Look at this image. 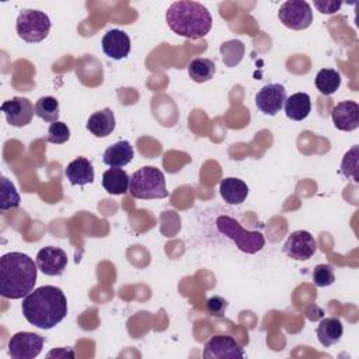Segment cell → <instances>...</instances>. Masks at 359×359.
Segmentation results:
<instances>
[{
    "mask_svg": "<svg viewBox=\"0 0 359 359\" xmlns=\"http://www.w3.org/2000/svg\"><path fill=\"white\" fill-rule=\"evenodd\" d=\"M24 318L36 328L50 330L67 314V300L63 292L50 285L34 289L22 299Z\"/></svg>",
    "mask_w": 359,
    "mask_h": 359,
    "instance_id": "1",
    "label": "cell"
},
{
    "mask_svg": "<svg viewBox=\"0 0 359 359\" xmlns=\"http://www.w3.org/2000/svg\"><path fill=\"white\" fill-rule=\"evenodd\" d=\"M38 265L24 252H7L0 258V294L6 299H24L34 290Z\"/></svg>",
    "mask_w": 359,
    "mask_h": 359,
    "instance_id": "2",
    "label": "cell"
},
{
    "mask_svg": "<svg viewBox=\"0 0 359 359\" xmlns=\"http://www.w3.org/2000/svg\"><path fill=\"white\" fill-rule=\"evenodd\" d=\"M165 21L172 32L188 39L206 36L213 22L209 10L202 3L191 0L174 1L165 11Z\"/></svg>",
    "mask_w": 359,
    "mask_h": 359,
    "instance_id": "3",
    "label": "cell"
},
{
    "mask_svg": "<svg viewBox=\"0 0 359 359\" xmlns=\"http://www.w3.org/2000/svg\"><path fill=\"white\" fill-rule=\"evenodd\" d=\"M129 192L136 199H163L168 196L161 170L146 165L135 171L129 181Z\"/></svg>",
    "mask_w": 359,
    "mask_h": 359,
    "instance_id": "4",
    "label": "cell"
},
{
    "mask_svg": "<svg viewBox=\"0 0 359 359\" xmlns=\"http://www.w3.org/2000/svg\"><path fill=\"white\" fill-rule=\"evenodd\" d=\"M217 230L233 240L237 248L245 254H255L261 251L265 245V238L259 231L245 230L236 219L230 216H219L216 219Z\"/></svg>",
    "mask_w": 359,
    "mask_h": 359,
    "instance_id": "5",
    "label": "cell"
},
{
    "mask_svg": "<svg viewBox=\"0 0 359 359\" xmlns=\"http://www.w3.org/2000/svg\"><path fill=\"white\" fill-rule=\"evenodd\" d=\"M18 36L27 43H36L43 41L50 29L49 17L39 10H22L15 21Z\"/></svg>",
    "mask_w": 359,
    "mask_h": 359,
    "instance_id": "6",
    "label": "cell"
},
{
    "mask_svg": "<svg viewBox=\"0 0 359 359\" xmlns=\"http://www.w3.org/2000/svg\"><path fill=\"white\" fill-rule=\"evenodd\" d=\"M279 21L289 29L302 31L311 25L313 11L307 1L303 0H287L278 11Z\"/></svg>",
    "mask_w": 359,
    "mask_h": 359,
    "instance_id": "7",
    "label": "cell"
},
{
    "mask_svg": "<svg viewBox=\"0 0 359 359\" xmlns=\"http://www.w3.org/2000/svg\"><path fill=\"white\" fill-rule=\"evenodd\" d=\"M45 344V338L39 334L21 331L14 334L8 341V355L13 359H34L36 358Z\"/></svg>",
    "mask_w": 359,
    "mask_h": 359,
    "instance_id": "8",
    "label": "cell"
},
{
    "mask_svg": "<svg viewBox=\"0 0 359 359\" xmlns=\"http://www.w3.org/2000/svg\"><path fill=\"white\" fill-rule=\"evenodd\" d=\"M286 101V90L279 83L265 84L255 95L257 108L269 116H275Z\"/></svg>",
    "mask_w": 359,
    "mask_h": 359,
    "instance_id": "9",
    "label": "cell"
},
{
    "mask_svg": "<svg viewBox=\"0 0 359 359\" xmlns=\"http://www.w3.org/2000/svg\"><path fill=\"white\" fill-rule=\"evenodd\" d=\"M317 250V243L314 237L306 231V230H296L293 231L285 245H283V252L296 261H306L310 259Z\"/></svg>",
    "mask_w": 359,
    "mask_h": 359,
    "instance_id": "10",
    "label": "cell"
},
{
    "mask_svg": "<svg viewBox=\"0 0 359 359\" xmlns=\"http://www.w3.org/2000/svg\"><path fill=\"white\" fill-rule=\"evenodd\" d=\"M244 349L230 335H215L203 348L205 359H223V358H244Z\"/></svg>",
    "mask_w": 359,
    "mask_h": 359,
    "instance_id": "11",
    "label": "cell"
},
{
    "mask_svg": "<svg viewBox=\"0 0 359 359\" xmlns=\"http://www.w3.org/2000/svg\"><path fill=\"white\" fill-rule=\"evenodd\" d=\"M36 265L48 276H60L67 266V254L59 247H43L36 254Z\"/></svg>",
    "mask_w": 359,
    "mask_h": 359,
    "instance_id": "12",
    "label": "cell"
},
{
    "mask_svg": "<svg viewBox=\"0 0 359 359\" xmlns=\"http://www.w3.org/2000/svg\"><path fill=\"white\" fill-rule=\"evenodd\" d=\"M1 111L11 126L22 128L31 122L35 114V107H32L28 98L14 97L1 104Z\"/></svg>",
    "mask_w": 359,
    "mask_h": 359,
    "instance_id": "13",
    "label": "cell"
},
{
    "mask_svg": "<svg viewBox=\"0 0 359 359\" xmlns=\"http://www.w3.org/2000/svg\"><path fill=\"white\" fill-rule=\"evenodd\" d=\"M334 126L344 132L355 130L359 126V104L356 101H342L331 111Z\"/></svg>",
    "mask_w": 359,
    "mask_h": 359,
    "instance_id": "14",
    "label": "cell"
},
{
    "mask_svg": "<svg viewBox=\"0 0 359 359\" xmlns=\"http://www.w3.org/2000/svg\"><path fill=\"white\" fill-rule=\"evenodd\" d=\"M101 46L108 57L114 60H121L125 59L130 52V38L126 32L121 29H109L102 36Z\"/></svg>",
    "mask_w": 359,
    "mask_h": 359,
    "instance_id": "15",
    "label": "cell"
},
{
    "mask_svg": "<svg viewBox=\"0 0 359 359\" xmlns=\"http://www.w3.org/2000/svg\"><path fill=\"white\" fill-rule=\"evenodd\" d=\"M65 175L72 185L81 187L94 181V168L90 160H87L86 157H77L67 164Z\"/></svg>",
    "mask_w": 359,
    "mask_h": 359,
    "instance_id": "16",
    "label": "cell"
},
{
    "mask_svg": "<svg viewBox=\"0 0 359 359\" xmlns=\"http://www.w3.org/2000/svg\"><path fill=\"white\" fill-rule=\"evenodd\" d=\"M133 147L128 140H119L111 144L102 154V161L111 168H121L133 158Z\"/></svg>",
    "mask_w": 359,
    "mask_h": 359,
    "instance_id": "17",
    "label": "cell"
},
{
    "mask_svg": "<svg viewBox=\"0 0 359 359\" xmlns=\"http://www.w3.org/2000/svg\"><path fill=\"white\" fill-rule=\"evenodd\" d=\"M87 130H90L97 137H105L111 135L115 129V115L111 108H104L94 112L86 123Z\"/></svg>",
    "mask_w": 359,
    "mask_h": 359,
    "instance_id": "18",
    "label": "cell"
},
{
    "mask_svg": "<svg viewBox=\"0 0 359 359\" xmlns=\"http://www.w3.org/2000/svg\"><path fill=\"white\" fill-rule=\"evenodd\" d=\"M219 191L224 202L229 205H240L245 201L248 195L247 184L243 180L234 178V177L222 180Z\"/></svg>",
    "mask_w": 359,
    "mask_h": 359,
    "instance_id": "19",
    "label": "cell"
},
{
    "mask_svg": "<svg viewBox=\"0 0 359 359\" xmlns=\"http://www.w3.org/2000/svg\"><path fill=\"white\" fill-rule=\"evenodd\" d=\"M285 114L292 121H303L309 116L311 111V101L310 95L306 93H296L286 98L285 104Z\"/></svg>",
    "mask_w": 359,
    "mask_h": 359,
    "instance_id": "20",
    "label": "cell"
},
{
    "mask_svg": "<svg viewBox=\"0 0 359 359\" xmlns=\"http://www.w3.org/2000/svg\"><path fill=\"white\" fill-rule=\"evenodd\" d=\"M342 334H344L342 323L339 318H335V317L323 318L317 327V338L320 344L325 348L339 342Z\"/></svg>",
    "mask_w": 359,
    "mask_h": 359,
    "instance_id": "21",
    "label": "cell"
},
{
    "mask_svg": "<svg viewBox=\"0 0 359 359\" xmlns=\"http://www.w3.org/2000/svg\"><path fill=\"white\" fill-rule=\"evenodd\" d=\"M129 175L122 168H109L102 174V187L111 195H122L129 191Z\"/></svg>",
    "mask_w": 359,
    "mask_h": 359,
    "instance_id": "22",
    "label": "cell"
},
{
    "mask_svg": "<svg viewBox=\"0 0 359 359\" xmlns=\"http://www.w3.org/2000/svg\"><path fill=\"white\" fill-rule=\"evenodd\" d=\"M216 72L215 62L206 57H196L188 65V74L195 83L209 81Z\"/></svg>",
    "mask_w": 359,
    "mask_h": 359,
    "instance_id": "23",
    "label": "cell"
},
{
    "mask_svg": "<svg viewBox=\"0 0 359 359\" xmlns=\"http://www.w3.org/2000/svg\"><path fill=\"white\" fill-rule=\"evenodd\" d=\"M341 86V74L334 69H321L316 76V87L323 95L334 94Z\"/></svg>",
    "mask_w": 359,
    "mask_h": 359,
    "instance_id": "24",
    "label": "cell"
},
{
    "mask_svg": "<svg viewBox=\"0 0 359 359\" xmlns=\"http://www.w3.org/2000/svg\"><path fill=\"white\" fill-rule=\"evenodd\" d=\"M245 48L244 43L238 39H230L220 45V53L223 57V63L227 67H234L238 65L244 56Z\"/></svg>",
    "mask_w": 359,
    "mask_h": 359,
    "instance_id": "25",
    "label": "cell"
},
{
    "mask_svg": "<svg viewBox=\"0 0 359 359\" xmlns=\"http://www.w3.org/2000/svg\"><path fill=\"white\" fill-rule=\"evenodd\" d=\"M0 212H6L8 209H14L20 206V195L14 187V184L7 178L1 177L0 180Z\"/></svg>",
    "mask_w": 359,
    "mask_h": 359,
    "instance_id": "26",
    "label": "cell"
},
{
    "mask_svg": "<svg viewBox=\"0 0 359 359\" xmlns=\"http://www.w3.org/2000/svg\"><path fill=\"white\" fill-rule=\"evenodd\" d=\"M35 115L45 122H56L59 119V102L55 97H41L35 104Z\"/></svg>",
    "mask_w": 359,
    "mask_h": 359,
    "instance_id": "27",
    "label": "cell"
},
{
    "mask_svg": "<svg viewBox=\"0 0 359 359\" xmlns=\"http://www.w3.org/2000/svg\"><path fill=\"white\" fill-rule=\"evenodd\" d=\"M358 157H359V153H358V146H352L351 150H348L342 158V163H341V172L344 177H346L348 180H352L355 182L359 181V165H358Z\"/></svg>",
    "mask_w": 359,
    "mask_h": 359,
    "instance_id": "28",
    "label": "cell"
},
{
    "mask_svg": "<svg viewBox=\"0 0 359 359\" xmlns=\"http://www.w3.org/2000/svg\"><path fill=\"white\" fill-rule=\"evenodd\" d=\"M335 280L334 269L330 264H318L313 271V282L318 287H327Z\"/></svg>",
    "mask_w": 359,
    "mask_h": 359,
    "instance_id": "29",
    "label": "cell"
},
{
    "mask_svg": "<svg viewBox=\"0 0 359 359\" xmlns=\"http://www.w3.org/2000/svg\"><path fill=\"white\" fill-rule=\"evenodd\" d=\"M69 137H70V129L67 128V125L65 122L56 121V122L50 123V126L48 129V137H46V140L49 143L62 144V143L67 142Z\"/></svg>",
    "mask_w": 359,
    "mask_h": 359,
    "instance_id": "30",
    "label": "cell"
},
{
    "mask_svg": "<svg viewBox=\"0 0 359 359\" xmlns=\"http://www.w3.org/2000/svg\"><path fill=\"white\" fill-rule=\"evenodd\" d=\"M227 306H229L227 300L220 296H212L206 302V310L213 317H223Z\"/></svg>",
    "mask_w": 359,
    "mask_h": 359,
    "instance_id": "31",
    "label": "cell"
},
{
    "mask_svg": "<svg viewBox=\"0 0 359 359\" xmlns=\"http://www.w3.org/2000/svg\"><path fill=\"white\" fill-rule=\"evenodd\" d=\"M339 1H314V7L321 13V14H334L341 8Z\"/></svg>",
    "mask_w": 359,
    "mask_h": 359,
    "instance_id": "32",
    "label": "cell"
},
{
    "mask_svg": "<svg viewBox=\"0 0 359 359\" xmlns=\"http://www.w3.org/2000/svg\"><path fill=\"white\" fill-rule=\"evenodd\" d=\"M52 356H74V353L66 349H60V351H52L48 353V358H52Z\"/></svg>",
    "mask_w": 359,
    "mask_h": 359,
    "instance_id": "33",
    "label": "cell"
}]
</instances>
